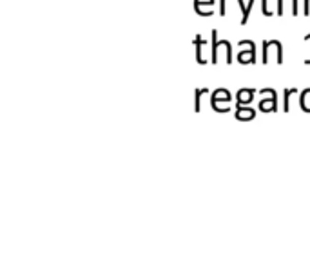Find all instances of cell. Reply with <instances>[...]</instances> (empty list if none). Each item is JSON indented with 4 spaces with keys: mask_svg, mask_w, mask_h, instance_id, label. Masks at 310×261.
<instances>
[{
    "mask_svg": "<svg viewBox=\"0 0 310 261\" xmlns=\"http://www.w3.org/2000/svg\"><path fill=\"white\" fill-rule=\"evenodd\" d=\"M238 62L240 64H254L256 62V44L248 47V51H241L238 54Z\"/></svg>",
    "mask_w": 310,
    "mask_h": 261,
    "instance_id": "obj_4",
    "label": "cell"
},
{
    "mask_svg": "<svg viewBox=\"0 0 310 261\" xmlns=\"http://www.w3.org/2000/svg\"><path fill=\"white\" fill-rule=\"evenodd\" d=\"M202 4L212 6V4H214V0H194V6H202Z\"/></svg>",
    "mask_w": 310,
    "mask_h": 261,
    "instance_id": "obj_12",
    "label": "cell"
},
{
    "mask_svg": "<svg viewBox=\"0 0 310 261\" xmlns=\"http://www.w3.org/2000/svg\"><path fill=\"white\" fill-rule=\"evenodd\" d=\"M205 93H209V89L207 87H200V89H196L194 93V111L200 112V102H202V95H205Z\"/></svg>",
    "mask_w": 310,
    "mask_h": 261,
    "instance_id": "obj_10",
    "label": "cell"
},
{
    "mask_svg": "<svg viewBox=\"0 0 310 261\" xmlns=\"http://www.w3.org/2000/svg\"><path fill=\"white\" fill-rule=\"evenodd\" d=\"M194 44H196V62H198L200 66H205L207 60L203 58V54H202L203 46H205V40H203L200 35H196V37H194Z\"/></svg>",
    "mask_w": 310,
    "mask_h": 261,
    "instance_id": "obj_6",
    "label": "cell"
},
{
    "mask_svg": "<svg viewBox=\"0 0 310 261\" xmlns=\"http://www.w3.org/2000/svg\"><path fill=\"white\" fill-rule=\"evenodd\" d=\"M238 4H240V8H241V25H245L247 24V20H248V15H250V8H252V4H254V0H248V6H245V2L243 0H238Z\"/></svg>",
    "mask_w": 310,
    "mask_h": 261,
    "instance_id": "obj_8",
    "label": "cell"
},
{
    "mask_svg": "<svg viewBox=\"0 0 310 261\" xmlns=\"http://www.w3.org/2000/svg\"><path fill=\"white\" fill-rule=\"evenodd\" d=\"M308 2H310V0H305V15H308V13H310V9H308Z\"/></svg>",
    "mask_w": 310,
    "mask_h": 261,
    "instance_id": "obj_17",
    "label": "cell"
},
{
    "mask_svg": "<svg viewBox=\"0 0 310 261\" xmlns=\"http://www.w3.org/2000/svg\"><path fill=\"white\" fill-rule=\"evenodd\" d=\"M221 102H232V96H231V93L227 91V89H216L214 93H212V98H211V105H212V109L214 111H218V112H223V109H221Z\"/></svg>",
    "mask_w": 310,
    "mask_h": 261,
    "instance_id": "obj_1",
    "label": "cell"
},
{
    "mask_svg": "<svg viewBox=\"0 0 310 261\" xmlns=\"http://www.w3.org/2000/svg\"><path fill=\"white\" fill-rule=\"evenodd\" d=\"M254 114H256V112H254L250 107H247V105H238V107H236V112H234L236 120H240V122L252 120Z\"/></svg>",
    "mask_w": 310,
    "mask_h": 261,
    "instance_id": "obj_3",
    "label": "cell"
},
{
    "mask_svg": "<svg viewBox=\"0 0 310 261\" xmlns=\"http://www.w3.org/2000/svg\"><path fill=\"white\" fill-rule=\"evenodd\" d=\"M261 2H263V13L267 15V17H269V9H267V0H261Z\"/></svg>",
    "mask_w": 310,
    "mask_h": 261,
    "instance_id": "obj_15",
    "label": "cell"
},
{
    "mask_svg": "<svg viewBox=\"0 0 310 261\" xmlns=\"http://www.w3.org/2000/svg\"><path fill=\"white\" fill-rule=\"evenodd\" d=\"M221 46V40H218V31L212 29V58L211 62L212 64H218V49Z\"/></svg>",
    "mask_w": 310,
    "mask_h": 261,
    "instance_id": "obj_7",
    "label": "cell"
},
{
    "mask_svg": "<svg viewBox=\"0 0 310 261\" xmlns=\"http://www.w3.org/2000/svg\"><path fill=\"white\" fill-rule=\"evenodd\" d=\"M277 15H283V0H277Z\"/></svg>",
    "mask_w": 310,
    "mask_h": 261,
    "instance_id": "obj_14",
    "label": "cell"
},
{
    "mask_svg": "<svg viewBox=\"0 0 310 261\" xmlns=\"http://www.w3.org/2000/svg\"><path fill=\"white\" fill-rule=\"evenodd\" d=\"M260 111L263 112H270V111H277V95L274 93L270 98L267 100H261V104H260Z\"/></svg>",
    "mask_w": 310,
    "mask_h": 261,
    "instance_id": "obj_5",
    "label": "cell"
},
{
    "mask_svg": "<svg viewBox=\"0 0 310 261\" xmlns=\"http://www.w3.org/2000/svg\"><path fill=\"white\" fill-rule=\"evenodd\" d=\"M303 40H310V33L305 35V38H303ZM305 64H306V66H310V58H308V60H305Z\"/></svg>",
    "mask_w": 310,
    "mask_h": 261,
    "instance_id": "obj_16",
    "label": "cell"
},
{
    "mask_svg": "<svg viewBox=\"0 0 310 261\" xmlns=\"http://www.w3.org/2000/svg\"><path fill=\"white\" fill-rule=\"evenodd\" d=\"M256 89H250V87H247V89H240L238 91V95H236V98H238V102H236V107L238 105H248L250 102H252V96L256 95Z\"/></svg>",
    "mask_w": 310,
    "mask_h": 261,
    "instance_id": "obj_2",
    "label": "cell"
},
{
    "mask_svg": "<svg viewBox=\"0 0 310 261\" xmlns=\"http://www.w3.org/2000/svg\"><path fill=\"white\" fill-rule=\"evenodd\" d=\"M299 102H301V109L305 112H310V89H305V91L301 93V100H299Z\"/></svg>",
    "mask_w": 310,
    "mask_h": 261,
    "instance_id": "obj_9",
    "label": "cell"
},
{
    "mask_svg": "<svg viewBox=\"0 0 310 261\" xmlns=\"http://www.w3.org/2000/svg\"><path fill=\"white\" fill-rule=\"evenodd\" d=\"M219 4H221V8H219V17H223L225 15V0H219Z\"/></svg>",
    "mask_w": 310,
    "mask_h": 261,
    "instance_id": "obj_13",
    "label": "cell"
},
{
    "mask_svg": "<svg viewBox=\"0 0 310 261\" xmlns=\"http://www.w3.org/2000/svg\"><path fill=\"white\" fill-rule=\"evenodd\" d=\"M296 91H298L296 87H290V89H285V105H283V111H285V112H289V111H290L289 98H290V95H292V93H296Z\"/></svg>",
    "mask_w": 310,
    "mask_h": 261,
    "instance_id": "obj_11",
    "label": "cell"
}]
</instances>
